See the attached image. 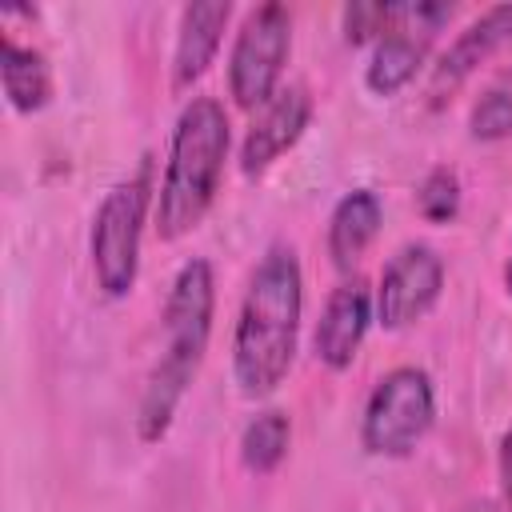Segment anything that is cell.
Returning a JSON list of instances; mask_svg holds the SVG:
<instances>
[{"instance_id":"obj_1","label":"cell","mask_w":512,"mask_h":512,"mask_svg":"<svg viewBox=\"0 0 512 512\" xmlns=\"http://www.w3.org/2000/svg\"><path fill=\"white\" fill-rule=\"evenodd\" d=\"M304 312V272L292 244H268L240 300L232 336V376L248 400L272 396L296 356Z\"/></svg>"},{"instance_id":"obj_2","label":"cell","mask_w":512,"mask_h":512,"mask_svg":"<svg viewBox=\"0 0 512 512\" xmlns=\"http://www.w3.org/2000/svg\"><path fill=\"white\" fill-rule=\"evenodd\" d=\"M212 308H216V280H212V264L192 256L180 264L172 288H168V304H164V348L160 360L148 372L140 408H136V432L144 444L164 440V432L172 428V416L192 384V376L200 372V360L208 352V336H212Z\"/></svg>"},{"instance_id":"obj_3","label":"cell","mask_w":512,"mask_h":512,"mask_svg":"<svg viewBox=\"0 0 512 512\" xmlns=\"http://www.w3.org/2000/svg\"><path fill=\"white\" fill-rule=\"evenodd\" d=\"M228 160V112L216 96H192L172 128L168 164L156 196V236L180 240L216 200Z\"/></svg>"},{"instance_id":"obj_4","label":"cell","mask_w":512,"mask_h":512,"mask_svg":"<svg viewBox=\"0 0 512 512\" xmlns=\"http://www.w3.org/2000/svg\"><path fill=\"white\" fill-rule=\"evenodd\" d=\"M148 204H152V164L144 156L140 168L128 180L108 188V196L100 200V208L92 216L88 256H92V272H96L100 292L112 296V300L128 296L132 284H136Z\"/></svg>"},{"instance_id":"obj_5","label":"cell","mask_w":512,"mask_h":512,"mask_svg":"<svg viewBox=\"0 0 512 512\" xmlns=\"http://www.w3.org/2000/svg\"><path fill=\"white\" fill-rule=\"evenodd\" d=\"M432 416H436L432 376L424 368L404 364L384 372L380 384L372 388L360 420V440L372 456H408L432 428Z\"/></svg>"},{"instance_id":"obj_6","label":"cell","mask_w":512,"mask_h":512,"mask_svg":"<svg viewBox=\"0 0 512 512\" xmlns=\"http://www.w3.org/2000/svg\"><path fill=\"white\" fill-rule=\"evenodd\" d=\"M292 48V16L284 4H256L228 56V92L240 108H264L276 96L284 60Z\"/></svg>"},{"instance_id":"obj_7","label":"cell","mask_w":512,"mask_h":512,"mask_svg":"<svg viewBox=\"0 0 512 512\" xmlns=\"http://www.w3.org/2000/svg\"><path fill=\"white\" fill-rule=\"evenodd\" d=\"M448 16H452V4H424V0L392 4V20L372 48V60L364 68V84L376 96H396L420 72L428 44Z\"/></svg>"},{"instance_id":"obj_8","label":"cell","mask_w":512,"mask_h":512,"mask_svg":"<svg viewBox=\"0 0 512 512\" xmlns=\"http://www.w3.org/2000/svg\"><path fill=\"white\" fill-rule=\"evenodd\" d=\"M444 288V260L428 244H404L380 272L376 320L392 332L424 320Z\"/></svg>"},{"instance_id":"obj_9","label":"cell","mask_w":512,"mask_h":512,"mask_svg":"<svg viewBox=\"0 0 512 512\" xmlns=\"http://www.w3.org/2000/svg\"><path fill=\"white\" fill-rule=\"evenodd\" d=\"M312 120V96L304 84H284L276 88V96L252 116L244 144H240V168L244 176H260L268 172L308 128Z\"/></svg>"},{"instance_id":"obj_10","label":"cell","mask_w":512,"mask_h":512,"mask_svg":"<svg viewBox=\"0 0 512 512\" xmlns=\"http://www.w3.org/2000/svg\"><path fill=\"white\" fill-rule=\"evenodd\" d=\"M512 44V4H496L488 12H480L452 44L448 52L440 56V64L432 68V80H428V100L432 104H444L476 68L480 60H488L496 48Z\"/></svg>"},{"instance_id":"obj_11","label":"cell","mask_w":512,"mask_h":512,"mask_svg":"<svg viewBox=\"0 0 512 512\" xmlns=\"http://www.w3.org/2000/svg\"><path fill=\"white\" fill-rule=\"evenodd\" d=\"M372 292L364 288V280H344L340 288H332V296L324 300V312L316 320V356L320 364H328L332 372H344L360 344L364 332L372 324Z\"/></svg>"},{"instance_id":"obj_12","label":"cell","mask_w":512,"mask_h":512,"mask_svg":"<svg viewBox=\"0 0 512 512\" xmlns=\"http://www.w3.org/2000/svg\"><path fill=\"white\" fill-rule=\"evenodd\" d=\"M232 4L228 0H196L180 12V28H176V52H172V88L184 92L192 88L208 64L216 60V48L224 40Z\"/></svg>"},{"instance_id":"obj_13","label":"cell","mask_w":512,"mask_h":512,"mask_svg":"<svg viewBox=\"0 0 512 512\" xmlns=\"http://www.w3.org/2000/svg\"><path fill=\"white\" fill-rule=\"evenodd\" d=\"M380 232V200L368 188L340 196L328 220V256L336 268H352Z\"/></svg>"},{"instance_id":"obj_14","label":"cell","mask_w":512,"mask_h":512,"mask_svg":"<svg viewBox=\"0 0 512 512\" xmlns=\"http://www.w3.org/2000/svg\"><path fill=\"white\" fill-rule=\"evenodd\" d=\"M0 80L4 96L16 112H40L52 100V68L40 48L16 44L12 36L0 40Z\"/></svg>"},{"instance_id":"obj_15","label":"cell","mask_w":512,"mask_h":512,"mask_svg":"<svg viewBox=\"0 0 512 512\" xmlns=\"http://www.w3.org/2000/svg\"><path fill=\"white\" fill-rule=\"evenodd\" d=\"M288 440H292V424H288L284 412L268 408V412L252 416V420L244 424V432H240V460H244V468H252V472H272V468L284 460Z\"/></svg>"},{"instance_id":"obj_16","label":"cell","mask_w":512,"mask_h":512,"mask_svg":"<svg viewBox=\"0 0 512 512\" xmlns=\"http://www.w3.org/2000/svg\"><path fill=\"white\" fill-rule=\"evenodd\" d=\"M468 128H472L476 140H504V136H512V76L492 80L476 96Z\"/></svg>"},{"instance_id":"obj_17","label":"cell","mask_w":512,"mask_h":512,"mask_svg":"<svg viewBox=\"0 0 512 512\" xmlns=\"http://www.w3.org/2000/svg\"><path fill=\"white\" fill-rule=\"evenodd\" d=\"M416 204H420V216H424V220L448 224V220L460 212V180H456V172H452V168H432V172L420 180Z\"/></svg>"},{"instance_id":"obj_18","label":"cell","mask_w":512,"mask_h":512,"mask_svg":"<svg viewBox=\"0 0 512 512\" xmlns=\"http://www.w3.org/2000/svg\"><path fill=\"white\" fill-rule=\"evenodd\" d=\"M388 20H392V4H348L344 8V40L348 44L380 40Z\"/></svg>"},{"instance_id":"obj_19","label":"cell","mask_w":512,"mask_h":512,"mask_svg":"<svg viewBox=\"0 0 512 512\" xmlns=\"http://www.w3.org/2000/svg\"><path fill=\"white\" fill-rule=\"evenodd\" d=\"M500 484H504V500H508V508H512V424L504 428V436H500Z\"/></svg>"},{"instance_id":"obj_20","label":"cell","mask_w":512,"mask_h":512,"mask_svg":"<svg viewBox=\"0 0 512 512\" xmlns=\"http://www.w3.org/2000/svg\"><path fill=\"white\" fill-rule=\"evenodd\" d=\"M464 512H496V508H492V504H468Z\"/></svg>"},{"instance_id":"obj_21","label":"cell","mask_w":512,"mask_h":512,"mask_svg":"<svg viewBox=\"0 0 512 512\" xmlns=\"http://www.w3.org/2000/svg\"><path fill=\"white\" fill-rule=\"evenodd\" d=\"M504 284H508V296H512V260H508V268H504Z\"/></svg>"}]
</instances>
